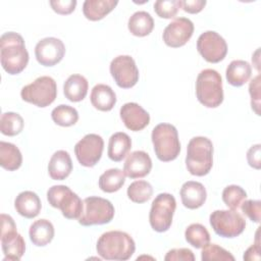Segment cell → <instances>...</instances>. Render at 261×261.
Instances as JSON below:
<instances>
[{
  "instance_id": "obj_1",
  "label": "cell",
  "mask_w": 261,
  "mask_h": 261,
  "mask_svg": "<svg viewBox=\"0 0 261 261\" xmlns=\"http://www.w3.org/2000/svg\"><path fill=\"white\" fill-rule=\"evenodd\" d=\"M0 61L9 74L20 73L28 65L29 52L23 38L15 32H6L0 38Z\"/></svg>"
},
{
  "instance_id": "obj_2",
  "label": "cell",
  "mask_w": 261,
  "mask_h": 261,
  "mask_svg": "<svg viewBox=\"0 0 261 261\" xmlns=\"http://www.w3.org/2000/svg\"><path fill=\"white\" fill-rule=\"evenodd\" d=\"M96 250L101 258L106 260H128L136 250L133 238L125 231H106L97 241Z\"/></svg>"
},
{
  "instance_id": "obj_3",
  "label": "cell",
  "mask_w": 261,
  "mask_h": 261,
  "mask_svg": "<svg viewBox=\"0 0 261 261\" xmlns=\"http://www.w3.org/2000/svg\"><path fill=\"white\" fill-rule=\"evenodd\" d=\"M186 166L196 176H204L213 166V144L206 137H194L187 147Z\"/></svg>"
},
{
  "instance_id": "obj_4",
  "label": "cell",
  "mask_w": 261,
  "mask_h": 261,
  "mask_svg": "<svg viewBox=\"0 0 261 261\" xmlns=\"http://www.w3.org/2000/svg\"><path fill=\"white\" fill-rule=\"evenodd\" d=\"M196 96L198 101L207 108H216L223 101L222 79L212 68L203 69L197 76Z\"/></svg>"
},
{
  "instance_id": "obj_5",
  "label": "cell",
  "mask_w": 261,
  "mask_h": 261,
  "mask_svg": "<svg viewBox=\"0 0 261 261\" xmlns=\"http://www.w3.org/2000/svg\"><path fill=\"white\" fill-rule=\"evenodd\" d=\"M154 152L162 162L172 161L180 152L178 133L174 125L166 122L157 124L151 134Z\"/></svg>"
},
{
  "instance_id": "obj_6",
  "label": "cell",
  "mask_w": 261,
  "mask_h": 261,
  "mask_svg": "<svg viewBox=\"0 0 261 261\" xmlns=\"http://www.w3.org/2000/svg\"><path fill=\"white\" fill-rule=\"evenodd\" d=\"M47 200L52 207L60 209L67 219H79L83 212L84 202L67 186L56 185L49 188Z\"/></svg>"
},
{
  "instance_id": "obj_7",
  "label": "cell",
  "mask_w": 261,
  "mask_h": 261,
  "mask_svg": "<svg viewBox=\"0 0 261 261\" xmlns=\"http://www.w3.org/2000/svg\"><path fill=\"white\" fill-rule=\"evenodd\" d=\"M57 96V86L53 77L42 75L33 83L24 86L20 91L23 101L44 108L52 104Z\"/></svg>"
},
{
  "instance_id": "obj_8",
  "label": "cell",
  "mask_w": 261,
  "mask_h": 261,
  "mask_svg": "<svg viewBox=\"0 0 261 261\" xmlns=\"http://www.w3.org/2000/svg\"><path fill=\"white\" fill-rule=\"evenodd\" d=\"M83 212L79 217V223L84 226L109 223L115 213L112 203L101 197H88L84 201Z\"/></svg>"
},
{
  "instance_id": "obj_9",
  "label": "cell",
  "mask_w": 261,
  "mask_h": 261,
  "mask_svg": "<svg viewBox=\"0 0 261 261\" xmlns=\"http://www.w3.org/2000/svg\"><path fill=\"white\" fill-rule=\"evenodd\" d=\"M1 248L4 254L3 261H18L25 252V243L16 230L13 218L8 214H1Z\"/></svg>"
},
{
  "instance_id": "obj_10",
  "label": "cell",
  "mask_w": 261,
  "mask_h": 261,
  "mask_svg": "<svg viewBox=\"0 0 261 261\" xmlns=\"http://www.w3.org/2000/svg\"><path fill=\"white\" fill-rule=\"evenodd\" d=\"M176 208L175 198L169 193H161L155 197L151 204L149 222L157 232L167 231L172 223V217Z\"/></svg>"
},
{
  "instance_id": "obj_11",
  "label": "cell",
  "mask_w": 261,
  "mask_h": 261,
  "mask_svg": "<svg viewBox=\"0 0 261 261\" xmlns=\"http://www.w3.org/2000/svg\"><path fill=\"white\" fill-rule=\"evenodd\" d=\"M214 232L222 238L232 239L240 236L246 227L245 218L237 210H215L209 216Z\"/></svg>"
},
{
  "instance_id": "obj_12",
  "label": "cell",
  "mask_w": 261,
  "mask_h": 261,
  "mask_svg": "<svg viewBox=\"0 0 261 261\" xmlns=\"http://www.w3.org/2000/svg\"><path fill=\"white\" fill-rule=\"evenodd\" d=\"M111 76L119 88L130 89L139 81V69L129 55H118L110 62Z\"/></svg>"
},
{
  "instance_id": "obj_13",
  "label": "cell",
  "mask_w": 261,
  "mask_h": 261,
  "mask_svg": "<svg viewBox=\"0 0 261 261\" xmlns=\"http://www.w3.org/2000/svg\"><path fill=\"white\" fill-rule=\"evenodd\" d=\"M197 50L207 62L217 63L226 56L227 44L218 33L206 31L197 40Z\"/></svg>"
},
{
  "instance_id": "obj_14",
  "label": "cell",
  "mask_w": 261,
  "mask_h": 261,
  "mask_svg": "<svg viewBox=\"0 0 261 261\" xmlns=\"http://www.w3.org/2000/svg\"><path fill=\"white\" fill-rule=\"evenodd\" d=\"M104 141L97 134H88L74 146V154L79 163L85 167L95 166L101 159Z\"/></svg>"
},
{
  "instance_id": "obj_15",
  "label": "cell",
  "mask_w": 261,
  "mask_h": 261,
  "mask_svg": "<svg viewBox=\"0 0 261 261\" xmlns=\"http://www.w3.org/2000/svg\"><path fill=\"white\" fill-rule=\"evenodd\" d=\"M65 54L63 42L55 37H47L40 40L35 47L37 61L44 66H54L59 63Z\"/></svg>"
},
{
  "instance_id": "obj_16",
  "label": "cell",
  "mask_w": 261,
  "mask_h": 261,
  "mask_svg": "<svg viewBox=\"0 0 261 261\" xmlns=\"http://www.w3.org/2000/svg\"><path fill=\"white\" fill-rule=\"evenodd\" d=\"M194 33V23L187 17H177L169 22L163 31L162 39L171 48H178L187 44Z\"/></svg>"
},
{
  "instance_id": "obj_17",
  "label": "cell",
  "mask_w": 261,
  "mask_h": 261,
  "mask_svg": "<svg viewBox=\"0 0 261 261\" xmlns=\"http://www.w3.org/2000/svg\"><path fill=\"white\" fill-rule=\"evenodd\" d=\"M119 114L126 128L133 132L142 130L150 123V114L135 102L123 104L119 110Z\"/></svg>"
},
{
  "instance_id": "obj_18",
  "label": "cell",
  "mask_w": 261,
  "mask_h": 261,
  "mask_svg": "<svg viewBox=\"0 0 261 261\" xmlns=\"http://www.w3.org/2000/svg\"><path fill=\"white\" fill-rule=\"evenodd\" d=\"M152 169V160L145 151H135L130 153L124 164L123 172L129 178H141L150 173Z\"/></svg>"
},
{
  "instance_id": "obj_19",
  "label": "cell",
  "mask_w": 261,
  "mask_h": 261,
  "mask_svg": "<svg viewBox=\"0 0 261 261\" xmlns=\"http://www.w3.org/2000/svg\"><path fill=\"white\" fill-rule=\"evenodd\" d=\"M180 199L182 205L188 209H198L206 201L207 192L205 187L195 180L186 181L180 188Z\"/></svg>"
},
{
  "instance_id": "obj_20",
  "label": "cell",
  "mask_w": 261,
  "mask_h": 261,
  "mask_svg": "<svg viewBox=\"0 0 261 261\" xmlns=\"http://www.w3.org/2000/svg\"><path fill=\"white\" fill-rule=\"evenodd\" d=\"M14 207L19 215L31 219L39 215L42 203L35 192L23 191L16 196L14 200Z\"/></svg>"
},
{
  "instance_id": "obj_21",
  "label": "cell",
  "mask_w": 261,
  "mask_h": 261,
  "mask_svg": "<svg viewBox=\"0 0 261 261\" xmlns=\"http://www.w3.org/2000/svg\"><path fill=\"white\" fill-rule=\"evenodd\" d=\"M72 171V161L68 152L64 150L56 151L48 163V173L54 180L65 179Z\"/></svg>"
},
{
  "instance_id": "obj_22",
  "label": "cell",
  "mask_w": 261,
  "mask_h": 261,
  "mask_svg": "<svg viewBox=\"0 0 261 261\" xmlns=\"http://www.w3.org/2000/svg\"><path fill=\"white\" fill-rule=\"evenodd\" d=\"M92 105L100 111H110L116 104V95L114 91L105 84H97L90 95Z\"/></svg>"
},
{
  "instance_id": "obj_23",
  "label": "cell",
  "mask_w": 261,
  "mask_h": 261,
  "mask_svg": "<svg viewBox=\"0 0 261 261\" xmlns=\"http://www.w3.org/2000/svg\"><path fill=\"white\" fill-rule=\"evenodd\" d=\"M54 226L47 219H38L33 222L29 229L31 242L37 247H44L50 244L54 238Z\"/></svg>"
},
{
  "instance_id": "obj_24",
  "label": "cell",
  "mask_w": 261,
  "mask_h": 261,
  "mask_svg": "<svg viewBox=\"0 0 261 261\" xmlns=\"http://www.w3.org/2000/svg\"><path fill=\"white\" fill-rule=\"evenodd\" d=\"M252 66L248 61L237 59L232 60L226 67L225 77L229 85L241 87L245 85L251 77Z\"/></svg>"
},
{
  "instance_id": "obj_25",
  "label": "cell",
  "mask_w": 261,
  "mask_h": 261,
  "mask_svg": "<svg viewBox=\"0 0 261 261\" xmlns=\"http://www.w3.org/2000/svg\"><path fill=\"white\" fill-rule=\"evenodd\" d=\"M132 148V140L129 136L123 132L113 134L108 142V157L115 162H119L125 158Z\"/></svg>"
},
{
  "instance_id": "obj_26",
  "label": "cell",
  "mask_w": 261,
  "mask_h": 261,
  "mask_svg": "<svg viewBox=\"0 0 261 261\" xmlns=\"http://www.w3.org/2000/svg\"><path fill=\"white\" fill-rule=\"evenodd\" d=\"M89 89L87 79L82 74H71L63 84L65 98L71 102H80L85 99Z\"/></svg>"
},
{
  "instance_id": "obj_27",
  "label": "cell",
  "mask_w": 261,
  "mask_h": 261,
  "mask_svg": "<svg viewBox=\"0 0 261 261\" xmlns=\"http://www.w3.org/2000/svg\"><path fill=\"white\" fill-rule=\"evenodd\" d=\"M117 4L116 0H86L83 4V13L86 18L97 21L111 12Z\"/></svg>"
},
{
  "instance_id": "obj_28",
  "label": "cell",
  "mask_w": 261,
  "mask_h": 261,
  "mask_svg": "<svg viewBox=\"0 0 261 261\" xmlns=\"http://www.w3.org/2000/svg\"><path fill=\"white\" fill-rule=\"evenodd\" d=\"M22 155L19 149L12 143L0 142V165L8 170L14 171L21 166Z\"/></svg>"
},
{
  "instance_id": "obj_29",
  "label": "cell",
  "mask_w": 261,
  "mask_h": 261,
  "mask_svg": "<svg viewBox=\"0 0 261 261\" xmlns=\"http://www.w3.org/2000/svg\"><path fill=\"white\" fill-rule=\"evenodd\" d=\"M127 28L134 36L146 37L154 29V19L147 11H137L128 18Z\"/></svg>"
},
{
  "instance_id": "obj_30",
  "label": "cell",
  "mask_w": 261,
  "mask_h": 261,
  "mask_svg": "<svg viewBox=\"0 0 261 261\" xmlns=\"http://www.w3.org/2000/svg\"><path fill=\"white\" fill-rule=\"evenodd\" d=\"M125 182V174L119 168H110L99 177V188L105 193H114L122 188Z\"/></svg>"
},
{
  "instance_id": "obj_31",
  "label": "cell",
  "mask_w": 261,
  "mask_h": 261,
  "mask_svg": "<svg viewBox=\"0 0 261 261\" xmlns=\"http://www.w3.org/2000/svg\"><path fill=\"white\" fill-rule=\"evenodd\" d=\"M186 241L196 249H202L210 243V233L207 228L200 223L190 224L185 231Z\"/></svg>"
},
{
  "instance_id": "obj_32",
  "label": "cell",
  "mask_w": 261,
  "mask_h": 261,
  "mask_svg": "<svg viewBox=\"0 0 261 261\" xmlns=\"http://www.w3.org/2000/svg\"><path fill=\"white\" fill-rule=\"evenodd\" d=\"M24 126L23 118L15 112H4L0 117V130L3 135L13 137L21 133Z\"/></svg>"
},
{
  "instance_id": "obj_33",
  "label": "cell",
  "mask_w": 261,
  "mask_h": 261,
  "mask_svg": "<svg viewBox=\"0 0 261 261\" xmlns=\"http://www.w3.org/2000/svg\"><path fill=\"white\" fill-rule=\"evenodd\" d=\"M52 120L60 126H71L79 120V113L72 106L61 104L51 112Z\"/></svg>"
},
{
  "instance_id": "obj_34",
  "label": "cell",
  "mask_w": 261,
  "mask_h": 261,
  "mask_svg": "<svg viewBox=\"0 0 261 261\" xmlns=\"http://www.w3.org/2000/svg\"><path fill=\"white\" fill-rule=\"evenodd\" d=\"M126 194L130 201L141 204L151 199L153 188L151 184L146 180H135L128 186Z\"/></svg>"
},
{
  "instance_id": "obj_35",
  "label": "cell",
  "mask_w": 261,
  "mask_h": 261,
  "mask_svg": "<svg viewBox=\"0 0 261 261\" xmlns=\"http://www.w3.org/2000/svg\"><path fill=\"white\" fill-rule=\"evenodd\" d=\"M246 198L247 192L237 185H229L222 191V201L231 210H238Z\"/></svg>"
},
{
  "instance_id": "obj_36",
  "label": "cell",
  "mask_w": 261,
  "mask_h": 261,
  "mask_svg": "<svg viewBox=\"0 0 261 261\" xmlns=\"http://www.w3.org/2000/svg\"><path fill=\"white\" fill-rule=\"evenodd\" d=\"M201 259L203 261H233L234 257L231 255L230 252L223 249L222 247H219L216 244H207L205 247L202 248Z\"/></svg>"
},
{
  "instance_id": "obj_37",
  "label": "cell",
  "mask_w": 261,
  "mask_h": 261,
  "mask_svg": "<svg viewBox=\"0 0 261 261\" xmlns=\"http://www.w3.org/2000/svg\"><path fill=\"white\" fill-rule=\"evenodd\" d=\"M180 8V0H157L154 10L161 18H172Z\"/></svg>"
},
{
  "instance_id": "obj_38",
  "label": "cell",
  "mask_w": 261,
  "mask_h": 261,
  "mask_svg": "<svg viewBox=\"0 0 261 261\" xmlns=\"http://www.w3.org/2000/svg\"><path fill=\"white\" fill-rule=\"evenodd\" d=\"M242 211L247 217L256 223L260 222L261 217V201L260 200H245L241 206Z\"/></svg>"
},
{
  "instance_id": "obj_39",
  "label": "cell",
  "mask_w": 261,
  "mask_h": 261,
  "mask_svg": "<svg viewBox=\"0 0 261 261\" xmlns=\"http://www.w3.org/2000/svg\"><path fill=\"white\" fill-rule=\"evenodd\" d=\"M251 106L257 115H260V74H257L249 85Z\"/></svg>"
},
{
  "instance_id": "obj_40",
  "label": "cell",
  "mask_w": 261,
  "mask_h": 261,
  "mask_svg": "<svg viewBox=\"0 0 261 261\" xmlns=\"http://www.w3.org/2000/svg\"><path fill=\"white\" fill-rule=\"evenodd\" d=\"M164 260L165 261H194L195 255L190 249H187V248L171 249L166 253Z\"/></svg>"
},
{
  "instance_id": "obj_41",
  "label": "cell",
  "mask_w": 261,
  "mask_h": 261,
  "mask_svg": "<svg viewBox=\"0 0 261 261\" xmlns=\"http://www.w3.org/2000/svg\"><path fill=\"white\" fill-rule=\"evenodd\" d=\"M49 3L56 13L62 15L71 13L76 6L75 0H51Z\"/></svg>"
},
{
  "instance_id": "obj_42",
  "label": "cell",
  "mask_w": 261,
  "mask_h": 261,
  "mask_svg": "<svg viewBox=\"0 0 261 261\" xmlns=\"http://www.w3.org/2000/svg\"><path fill=\"white\" fill-rule=\"evenodd\" d=\"M260 156H261V145L256 144L250 147V149L247 152V161L249 165L255 169H260L261 167V161H260Z\"/></svg>"
},
{
  "instance_id": "obj_43",
  "label": "cell",
  "mask_w": 261,
  "mask_h": 261,
  "mask_svg": "<svg viewBox=\"0 0 261 261\" xmlns=\"http://www.w3.org/2000/svg\"><path fill=\"white\" fill-rule=\"evenodd\" d=\"M206 5L205 0H184L180 1V7L188 13H198Z\"/></svg>"
},
{
  "instance_id": "obj_44",
  "label": "cell",
  "mask_w": 261,
  "mask_h": 261,
  "mask_svg": "<svg viewBox=\"0 0 261 261\" xmlns=\"http://www.w3.org/2000/svg\"><path fill=\"white\" fill-rule=\"evenodd\" d=\"M260 243H259V238H258V231L256 233V241L255 244L250 246L244 253V260L247 261H252V260H260Z\"/></svg>"
}]
</instances>
